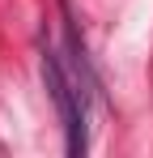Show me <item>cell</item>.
Instances as JSON below:
<instances>
[{"mask_svg":"<svg viewBox=\"0 0 153 158\" xmlns=\"http://www.w3.org/2000/svg\"><path fill=\"white\" fill-rule=\"evenodd\" d=\"M38 73H43V85H47L51 103H55V115L64 124V150H68V158H81L89 150V115H85L89 98L81 94L73 69L64 64V56L55 52V43L47 34H38Z\"/></svg>","mask_w":153,"mask_h":158,"instance_id":"6da1fadb","label":"cell"}]
</instances>
